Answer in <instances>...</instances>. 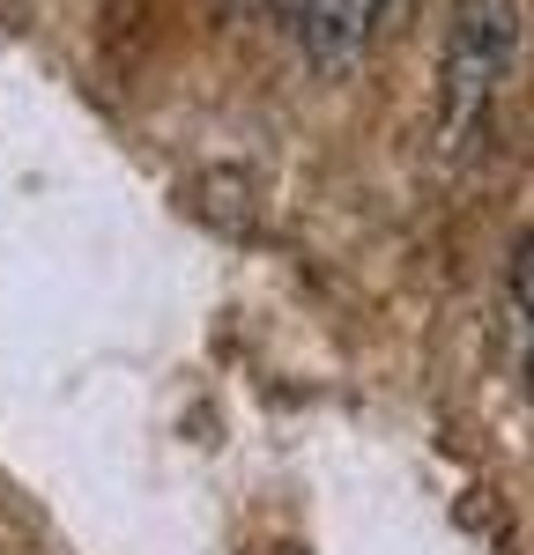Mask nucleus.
Here are the masks:
<instances>
[{
	"mask_svg": "<svg viewBox=\"0 0 534 555\" xmlns=\"http://www.w3.org/2000/svg\"><path fill=\"white\" fill-rule=\"evenodd\" d=\"M245 8H290V0H245Z\"/></svg>",
	"mask_w": 534,
	"mask_h": 555,
	"instance_id": "obj_4",
	"label": "nucleus"
},
{
	"mask_svg": "<svg viewBox=\"0 0 534 555\" xmlns=\"http://www.w3.org/2000/svg\"><path fill=\"white\" fill-rule=\"evenodd\" d=\"M512 304L527 311V326H534V237L520 245V259H512Z\"/></svg>",
	"mask_w": 534,
	"mask_h": 555,
	"instance_id": "obj_3",
	"label": "nucleus"
},
{
	"mask_svg": "<svg viewBox=\"0 0 534 555\" xmlns=\"http://www.w3.org/2000/svg\"><path fill=\"white\" fill-rule=\"evenodd\" d=\"M520 44V0H453V30H445V67H438V149L460 156L483 133L497 82L512 67Z\"/></svg>",
	"mask_w": 534,
	"mask_h": 555,
	"instance_id": "obj_1",
	"label": "nucleus"
},
{
	"mask_svg": "<svg viewBox=\"0 0 534 555\" xmlns=\"http://www.w3.org/2000/svg\"><path fill=\"white\" fill-rule=\"evenodd\" d=\"M527 392H534V341H527Z\"/></svg>",
	"mask_w": 534,
	"mask_h": 555,
	"instance_id": "obj_5",
	"label": "nucleus"
},
{
	"mask_svg": "<svg viewBox=\"0 0 534 555\" xmlns=\"http://www.w3.org/2000/svg\"><path fill=\"white\" fill-rule=\"evenodd\" d=\"M290 15H297V38H305V52L319 67H349L371 44V23L386 8L379 0H290Z\"/></svg>",
	"mask_w": 534,
	"mask_h": 555,
	"instance_id": "obj_2",
	"label": "nucleus"
}]
</instances>
